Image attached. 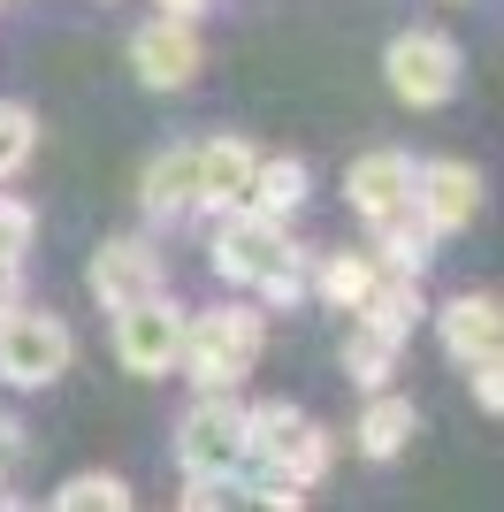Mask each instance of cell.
I'll return each instance as SVG.
<instances>
[{
    "label": "cell",
    "mask_w": 504,
    "mask_h": 512,
    "mask_svg": "<svg viewBox=\"0 0 504 512\" xmlns=\"http://www.w3.org/2000/svg\"><path fill=\"white\" fill-rule=\"evenodd\" d=\"M214 268H222V283L260 291V299H298L306 291V253L291 245V230L268 222V214H245V207L214 237Z\"/></svg>",
    "instance_id": "cell-1"
},
{
    "label": "cell",
    "mask_w": 504,
    "mask_h": 512,
    "mask_svg": "<svg viewBox=\"0 0 504 512\" xmlns=\"http://www.w3.org/2000/svg\"><path fill=\"white\" fill-rule=\"evenodd\" d=\"M31 146H39V123H31V107L0 100V176H16L23 161H31Z\"/></svg>",
    "instance_id": "cell-22"
},
{
    "label": "cell",
    "mask_w": 504,
    "mask_h": 512,
    "mask_svg": "<svg viewBox=\"0 0 504 512\" xmlns=\"http://www.w3.org/2000/svg\"><path fill=\"white\" fill-rule=\"evenodd\" d=\"M344 192H352L359 222H390L398 207H413V161H405L398 146L359 153V161H352V176H344Z\"/></svg>",
    "instance_id": "cell-12"
},
{
    "label": "cell",
    "mask_w": 504,
    "mask_h": 512,
    "mask_svg": "<svg viewBox=\"0 0 504 512\" xmlns=\"http://www.w3.org/2000/svg\"><path fill=\"white\" fill-rule=\"evenodd\" d=\"M245 459L291 474L298 490H314L329 474V428H314L298 406H260V413H245Z\"/></svg>",
    "instance_id": "cell-3"
},
{
    "label": "cell",
    "mask_w": 504,
    "mask_h": 512,
    "mask_svg": "<svg viewBox=\"0 0 504 512\" xmlns=\"http://www.w3.org/2000/svg\"><path fill=\"white\" fill-rule=\"evenodd\" d=\"M436 329H443V352H451L459 367H489V360H497V299H489V291L451 299Z\"/></svg>",
    "instance_id": "cell-13"
},
{
    "label": "cell",
    "mask_w": 504,
    "mask_h": 512,
    "mask_svg": "<svg viewBox=\"0 0 504 512\" xmlns=\"http://www.w3.org/2000/svg\"><path fill=\"white\" fill-rule=\"evenodd\" d=\"M237 459H245V413L230 406V390H199V406L176 421V467L230 482Z\"/></svg>",
    "instance_id": "cell-4"
},
{
    "label": "cell",
    "mask_w": 504,
    "mask_h": 512,
    "mask_svg": "<svg viewBox=\"0 0 504 512\" xmlns=\"http://www.w3.org/2000/svg\"><path fill=\"white\" fill-rule=\"evenodd\" d=\"M123 505H130L123 474H69L54 490V512H123Z\"/></svg>",
    "instance_id": "cell-21"
},
{
    "label": "cell",
    "mask_w": 504,
    "mask_h": 512,
    "mask_svg": "<svg viewBox=\"0 0 504 512\" xmlns=\"http://www.w3.org/2000/svg\"><path fill=\"white\" fill-rule=\"evenodd\" d=\"M62 367H69V329L54 314H23V306L0 314V383L46 390Z\"/></svg>",
    "instance_id": "cell-6"
},
{
    "label": "cell",
    "mask_w": 504,
    "mask_h": 512,
    "mask_svg": "<svg viewBox=\"0 0 504 512\" xmlns=\"http://www.w3.org/2000/svg\"><path fill=\"white\" fill-rule=\"evenodd\" d=\"M237 467H245V497H252V505H275V512L306 505V490H298L291 474H275V467H252V459H237Z\"/></svg>",
    "instance_id": "cell-23"
},
{
    "label": "cell",
    "mask_w": 504,
    "mask_h": 512,
    "mask_svg": "<svg viewBox=\"0 0 504 512\" xmlns=\"http://www.w3.org/2000/svg\"><path fill=\"white\" fill-rule=\"evenodd\" d=\"M359 321L413 337V321H420V283H413V268H390V260H382L375 283H367V299H359Z\"/></svg>",
    "instance_id": "cell-14"
},
{
    "label": "cell",
    "mask_w": 504,
    "mask_h": 512,
    "mask_svg": "<svg viewBox=\"0 0 504 512\" xmlns=\"http://www.w3.org/2000/svg\"><path fill=\"white\" fill-rule=\"evenodd\" d=\"M413 428H420V413L405 406V398H382L375 390V406L359 413V451H367V459H398V451L413 444Z\"/></svg>",
    "instance_id": "cell-18"
},
{
    "label": "cell",
    "mask_w": 504,
    "mask_h": 512,
    "mask_svg": "<svg viewBox=\"0 0 504 512\" xmlns=\"http://www.w3.org/2000/svg\"><path fill=\"white\" fill-rule=\"evenodd\" d=\"M23 299V260H0V314Z\"/></svg>",
    "instance_id": "cell-26"
},
{
    "label": "cell",
    "mask_w": 504,
    "mask_h": 512,
    "mask_svg": "<svg viewBox=\"0 0 504 512\" xmlns=\"http://www.w3.org/2000/svg\"><path fill=\"white\" fill-rule=\"evenodd\" d=\"M161 291V253H153L146 237H107L100 253H92V299L115 314L130 299H153Z\"/></svg>",
    "instance_id": "cell-11"
},
{
    "label": "cell",
    "mask_w": 504,
    "mask_h": 512,
    "mask_svg": "<svg viewBox=\"0 0 504 512\" xmlns=\"http://www.w3.org/2000/svg\"><path fill=\"white\" fill-rule=\"evenodd\" d=\"M375 268H382V260H367V253H336V260H321V268H314L306 283H314V291H321L329 306H352V314H359V299H367Z\"/></svg>",
    "instance_id": "cell-20"
},
{
    "label": "cell",
    "mask_w": 504,
    "mask_h": 512,
    "mask_svg": "<svg viewBox=\"0 0 504 512\" xmlns=\"http://www.w3.org/2000/svg\"><path fill=\"white\" fill-rule=\"evenodd\" d=\"M16 459H23V428H16V421H8V413H0V474L16 467Z\"/></svg>",
    "instance_id": "cell-27"
},
{
    "label": "cell",
    "mask_w": 504,
    "mask_h": 512,
    "mask_svg": "<svg viewBox=\"0 0 504 512\" xmlns=\"http://www.w3.org/2000/svg\"><path fill=\"white\" fill-rule=\"evenodd\" d=\"M413 207L428 214V230L451 237L482 214V176L466 161H413Z\"/></svg>",
    "instance_id": "cell-10"
},
{
    "label": "cell",
    "mask_w": 504,
    "mask_h": 512,
    "mask_svg": "<svg viewBox=\"0 0 504 512\" xmlns=\"http://www.w3.org/2000/svg\"><path fill=\"white\" fill-rule=\"evenodd\" d=\"M405 337L398 329H375V321H352V337H344V375H352L359 390H382L390 383V367H398Z\"/></svg>",
    "instance_id": "cell-17"
},
{
    "label": "cell",
    "mask_w": 504,
    "mask_h": 512,
    "mask_svg": "<svg viewBox=\"0 0 504 512\" xmlns=\"http://www.w3.org/2000/svg\"><path fill=\"white\" fill-rule=\"evenodd\" d=\"M474 375V398H482V413H504V375H497V360L489 367H466Z\"/></svg>",
    "instance_id": "cell-25"
},
{
    "label": "cell",
    "mask_w": 504,
    "mask_h": 512,
    "mask_svg": "<svg viewBox=\"0 0 504 512\" xmlns=\"http://www.w3.org/2000/svg\"><path fill=\"white\" fill-rule=\"evenodd\" d=\"M382 77H390V92L405 107H443L459 92V46L443 39V31H405L382 54Z\"/></svg>",
    "instance_id": "cell-5"
},
{
    "label": "cell",
    "mask_w": 504,
    "mask_h": 512,
    "mask_svg": "<svg viewBox=\"0 0 504 512\" xmlns=\"http://www.w3.org/2000/svg\"><path fill=\"white\" fill-rule=\"evenodd\" d=\"M375 230H382V245H390V253H382L390 268H413V276L428 268V253H436V230H428V214H420V207H398L390 222H375Z\"/></svg>",
    "instance_id": "cell-19"
},
{
    "label": "cell",
    "mask_w": 504,
    "mask_h": 512,
    "mask_svg": "<svg viewBox=\"0 0 504 512\" xmlns=\"http://www.w3.org/2000/svg\"><path fill=\"white\" fill-rule=\"evenodd\" d=\"M298 199H306V161L298 153H275L252 169V192H245V214H268V222H291Z\"/></svg>",
    "instance_id": "cell-15"
},
{
    "label": "cell",
    "mask_w": 504,
    "mask_h": 512,
    "mask_svg": "<svg viewBox=\"0 0 504 512\" xmlns=\"http://www.w3.org/2000/svg\"><path fill=\"white\" fill-rule=\"evenodd\" d=\"M176 352H184V314L153 291V299H130L115 306V360L130 367V375H176Z\"/></svg>",
    "instance_id": "cell-7"
},
{
    "label": "cell",
    "mask_w": 504,
    "mask_h": 512,
    "mask_svg": "<svg viewBox=\"0 0 504 512\" xmlns=\"http://www.w3.org/2000/svg\"><path fill=\"white\" fill-rule=\"evenodd\" d=\"M199 62H207V46H199L191 16H153L146 31L130 39V69H138V85H153V92H184L191 77H199Z\"/></svg>",
    "instance_id": "cell-8"
},
{
    "label": "cell",
    "mask_w": 504,
    "mask_h": 512,
    "mask_svg": "<svg viewBox=\"0 0 504 512\" xmlns=\"http://www.w3.org/2000/svg\"><path fill=\"white\" fill-rule=\"evenodd\" d=\"M31 230H39V214L23 207V199H8V192H0V260H23Z\"/></svg>",
    "instance_id": "cell-24"
},
{
    "label": "cell",
    "mask_w": 504,
    "mask_h": 512,
    "mask_svg": "<svg viewBox=\"0 0 504 512\" xmlns=\"http://www.w3.org/2000/svg\"><path fill=\"white\" fill-rule=\"evenodd\" d=\"M260 344H268V329H260L252 306H214L207 321H184L176 367H184L199 390H237L252 367H260Z\"/></svg>",
    "instance_id": "cell-2"
},
{
    "label": "cell",
    "mask_w": 504,
    "mask_h": 512,
    "mask_svg": "<svg viewBox=\"0 0 504 512\" xmlns=\"http://www.w3.org/2000/svg\"><path fill=\"white\" fill-rule=\"evenodd\" d=\"M207 0H161V16H199Z\"/></svg>",
    "instance_id": "cell-28"
},
{
    "label": "cell",
    "mask_w": 504,
    "mask_h": 512,
    "mask_svg": "<svg viewBox=\"0 0 504 512\" xmlns=\"http://www.w3.org/2000/svg\"><path fill=\"white\" fill-rule=\"evenodd\" d=\"M138 207H146L153 222H168V214H191V146H168V153H153V161H146Z\"/></svg>",
    "instance_id": "cell-16"
},
{
    "label": "cell",
    "mask_w": 504,
    "mask_h": 512,
    "mask_svg": "<svg viewBox=\"0 0 504 512\" xmlns=\"http://www.w3.org/2000/svg\"><path fill=\"white\" fill-rule=\"evenodd\" d=\"M252 169H260V153L245 138H207V146H191V207L207 214H237L252 192Z\"/></svg>",
    "instance_id": "cell-9"
}]
</instances>
